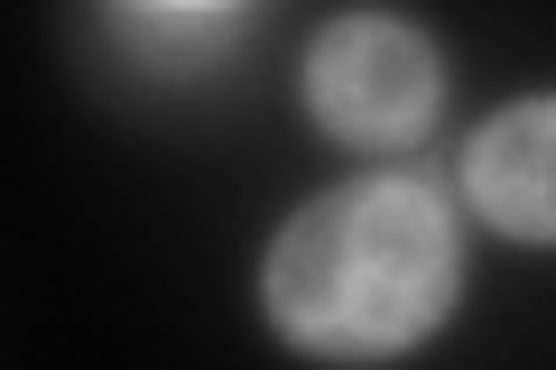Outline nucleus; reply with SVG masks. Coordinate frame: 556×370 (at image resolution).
I'll list each match as a JSON object with an SVG mask.
<instances>
[{
	"instance_id": "obj_3",
	"label": "nucleus",
	"mask_w": 556,
	"mask_h": 370,
	"mask_svg": "<svg viewBox=\"0 0 556 370\" xmlns=\"http://www.w3.org/2000/svg\"><path fill=\"white\" fill-rule=\"evenodd\" d=\"M464 186H473L482 222H501L519 241H556V93L510 102L464 149Z\"/></svg>"
},
{
	"instance_id": "obj_1",
	"label": "nucleus",
	"mask_w": 556,
	"mask_h": 370,
	"mask_svg": "<svg viewBox=\"0 0 556 370\" xmlns=\"http://www.w3.org/2000/svg\"><path fill=\"white\" fill-rule=\"evenodd\" d=\"M260 296H269L278 333L306 352H343V361L408 352L455 306V222L408 176L334 186L278 232Z\"/></svg>"
},
{
	"instance_id": "obj_2",
	"label": "nucleus",
	"mask_w": 556,
	"mask_h": 370,
	"mask_svg": "<svg viewBox=\"0 0 556 370\" xmlns=\"http://www.w3.org/2000/svg\"><path fill=\"white\" fill-rule=\"evenodd\" d=\"M306 102L343 139H408L437 112V47L408 20L353 10V20H334L306 47Z\"/></svg>"
},
{
	"instance_id": "obj_4",
	"label": "nucleus",
	"mask_w": 556,
	"mask_h": 370,
	"mask_svg": "<svg viewBox=\"0 0 556 370\" xmlns=\"http://www.w3.org/2000/svg\"><path fill=\"white\" fill-rule=\"evenodd\" d=\"M167 10H214V0H167Z\"/></svg>"
}]
</instances>
